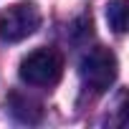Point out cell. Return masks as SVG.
<instances>
[{
	"label": "cell",
	"instance_id": "3",
	"mask_svg": "<svg viewBox=\"0 0 129 129\" xmlns=\"http://www.w3.org/2000/svg\"><path fill=\"white\" fill-rule=\"evenodd\" d=\"M41 25V10L36 3H13L0 10V41L3 43H20L33 36Z\"/></svg>",
	"mask_w": 129,
	"mask_h": 129
},
{
	"label": "cell",
	"instance_id": "4",
	"mask_svg": "<svg viewBox=\"0 0 129 129\" xmlns=\"http://www.w3.org/2000/svg\"><path fill=\"white\" fill-rule=\"evenodd\" d=\"M8 109H10V114H13L18 121H28V124H36V121L41 119V114H43V109H41L38 101H33V99H28V96H20V94H13V96H10Z\"/></svg>",
	"mask_w": 129,
	"mask_h": 129
},
{
	"label": "cell",
	"instance_id": "2",
	"mask_svg": "<svg viewBox=\"0 0 129 129\" xmlns=\"http://www.w3.org/2000/svg\"><path fill=\"white\" fill-rule=\"evenodd\" d=\"M79 74H81V81L86 89H91L94 94H104L114 86L116 74H119L116 56L109 48H94L81 58Z\"/></svg>",
	"mask_w": 129,
	"mask_h": 129
},
{
	"label": "cell",
	"instance_id": "1",
	"mask_svg": "<svg viewBox=\"0 0 129 129\" xmlns=\"http://www.w3.org/2000/svg\"><path fill=\"white\" fill-rule=\"evenodd\" d=\"M18 74L28 86H53L63 74V58L53 48H36L20 61Z\"/></svg>",
	"mask_w": 129,
	"mask_h": 129
},
{
	"label": "cell",
	"instance_id": "5",
	"mask_svg": "<svg viewBox=\"0 0 129 129\" xmlns=\"http://www.w3.org/2000/svg\"><path fill=\"white\" fill-rule=\"evenodd\" d=\"M106 20L114 33L126 30V0H111L106 5Z\"/></svg>",
	"mask_w": 129,
	"mask_h": 129
}]
</instances>
